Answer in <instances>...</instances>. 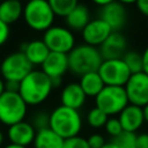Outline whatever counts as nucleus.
<instances>
[{
    "label": "nucleus",
    "mask_w": 148,
    "mask_h": 148,
    "mask_svg": "<svg viewBox=\"0 0 148 148\" xmlns=\"http://www.w3.org/2000/svg\"><path fill=\"white\" fill-rule=\"evenodd\" d=\"M53 89L51 79L40 69H32L21 82L18 94L27 105H39L45 102Z\"/></svg>",
    "instance_id": "nucleus-1"
},
{
    "label": "nucleus",
    "mask_w": 148,
    "mask_h": 148,
    "mask_svg": "<svg viewBox=\"0 0 148 148\" xmlns=\"http://www.w3.org/2000/svg\"><path fill=\"white\" fill-rule=\"evenodd\" d=\"M82 124L83 121L79 110L60 104L50 112L49 127L64 140L79 135L82 130Z\"/></svg>",
    "instance_id": "nucleus-2"
},
{
    "label": "nucleus",
    "mask_w": 148,
    "mask_h": 148,
    "mask_svg": "<svg viewBox=\"0 0 148 148\" xmlns=\"http://www.w3.org/2000/svg\"><path fill=\"white\" fill-rule=\"evenodd\" d=\"M67 56L68 69L80 76L90 72H97L103 61L98 47L88 44H80L74 46V49Z\"/></svg>",
    "instance_id": "nucleus-3"
},
{
    "label": "nucleus",
    "mask_w": 148,
    "mask_h": 148,
    "mask_svg": "<svg viewBox=\"0 0 148 148\" xmlns=\"http://www.w3.org/2000/svg\"><path fill=\"white\" fill-rule=\"evenodd\" d=\"M22 17L30 29L46 31L53 25L56 15L47 0H28L23 6Z\"/></svg>",
    "instance_id": "nucleus-4"
},
{
    "label": "nucleus",
    "mask_w": 148,
    "mask_h": 148,
    "mask_svg": "<svg viewBox=\"0 0 148 148\" xmlns=\"http://www.w3.org/2000/svg\"><path fill=\"white\" fill-rule=\"evenodd\" d=\"M28 113V105L18 92L3 91L0 95V123L12 126L24 120Z\"/></svg>",
    "instance_id": "nucleus-5"
},
{
    "label": "nucleus",
    "mask_w": 148,
    "mask_h": 148,
    "mask_svg": "<svg viewBox=\"0 0 148 148\" xmlns=\"http://www.w3.org/2000/svg\"><path fill=\"white\" fill-rule=\"evenodd\" d=\"M95 106L110 116L119 114L130 103L124 87L104 86L95 97Z\"/></svg>",
    "instance_id": "nucleus-6"
},
{
    "label": "nucleus",
    "mask_w": 148,
    "mask_h": 148,
    "mask_svg": "<svg viewBox=\"0 0 148 148\" xmlns=\"http://www.w3.org/2000/svg\"><path fill=\"white\" fill-rule=\"evenodd\" d=\"M31 71L32 65L22 51H16L6 56L0 64V73L3 81L21 82Z\"/></svg>",
    "instance_id": "nucleus-7"
},
{
    "label": "nucleus",
    "mask_w": 148,
    "mask_h": 148,
    "mask_svg": "<svg viewBox=\"0 0 148 148\" xmlns=\"http://www.w3.org/2000/svg\"><path fill=\"white\" fill-rule=\"evenodd\" d=\"M43 42L50 52H59L68 54L75 46V37L72 30L60 25H52L44 31Z\"/></svg>",
    "instance_id": "nucleus-8"
},
{
    "label": "nucleus",
    "mask_w": 148,
    "mask_h": 148,
    "mask_svg": "<svg viewBox=\"0 0 148 148\" xmlns=\"http://www.w3.org/2000/svg\"><path fill=\"white\" fill-rule=\"evenodd\" d=\"M97 73L105 86L116 87H124L131 76V72L121 58L103 60Z\"/></svg>",
    "instance_id": "nucleus-9"
},
{
    "label": "nucleus",
    "mask_w": 148,
    "mask_h": 148,
    "mask_svg": "<svg viewBox=\"0 0 148 148\" xmlns=\"http://www.w3.org/2000/svg\"><path fill=\"white\" fill-rule=\"evenodd\" d=\"M128 103L143 108L148 104V75L143 72L131 74L124 86Z\"/></svg>",
    "instance_id": "nucleus-10"
},
{
    "label": "nucleus",
    "mask_w": 148,
    "mask_h": 148,
    "mask_svg": "<svg viewBox=\"0 0 148 148\" xmlns=\"http://www.w3.org/2000/svg\"><path fill=\"white\" fill-rule=\"evenodd\" d=\"M81 32L84 44L97 47L101 46L102 43L110 36L112 30L102 18L97 17L90 20Z\"/></svg>",
    "instance_id": "nucleus-11"
},
{
    "label": "nucleus",
    "mask_w": 148,
    "mask_h": 148,
    "mask_svg": "<svg viewBox=\"0 0 148 148\" xmlns=\"http://www.w3.org/2000/svg\"><path fill=\"white\" fill-rule=\"evenodd\" d=\"M37 130L32 126L31 123L22 120L8 127L7 130V138L9 143L21 146V147H29L34 143Z\"/></svg>",
    "instance_id": "nucleus-12"
},
{
    "label": "nucleus",
    "mask_w": 148,
    "mask_h": 148,
    "mask_svg": "<svg viewBox=\"0 0 148 148\" xmlns=\"http://www.w3.org/2000/svg\"><path fill=\"white\" fill-rule=\"evenodd\" d=\"M127 40L125 36L119 31H112L110 36L98 47L103 60L106 59H120L127 52Z\"/></svg>",
    "instance_id": "nucleus-13"
},
{
    "label": "nucleus",
    "mask_w": 148,
    "mask_h": 148,
    "mask_svg": "<svg viewBox=\"0 0 148 148\" xmlns=\"http://www.w3.org/2000/svg\"><path fill=\"white\" fill-rule=\"evenodd\" d=\"M99 18H102L112 31H119L124 28L127 21V12L124 5L118 1H113L101 9Z\"/></svg>",
    "instance_id": "nucleus-14"
},
{
    "label": "nucleus",
    "mask_w": 148,
    "mask_h": 148,
    "mask_svg": "<svg viewBox=\"0 0 148 148\" xmlns=\"http://www.w3.org/2000/svg\"><path fill=\"white\" fill-rule=\"evenodd\" d=\"M40 67V71L50 79H62L68 71V56L59 52H50Z\"/></svg>",
    "instance_id": "nucleus-15"
},
{
    "label": "nucleus",
    "mask_w": 148,
    "mask_h": 148,
    "mask_svg": "<svg viewBox=\"0 0 148 148\" xmlns=\"http://www.w3.org/2000/svg\"><path fill=\"white\" fill-rule=\"evenodd\" d=\"M87 96L80 87L79 82H71L66 84L60 92L61 105L74 110H80L84 105Z\"/></svg>",
    "instance_id": "nucleus-16"
},
{
    "label": "nucleus",
    "mask_w": 148,
    "mask_h": 148,
    "mask_svg": "<svg viewBox=\"0 0 148 148\" xmlns=\"http://www.w3.org/2000/svg\"><path fill=\"white\" fill-rule=\"evenodd\" d=\"M118 119L125 132L135 133L145 123L142 108L133 105V104H128L118 114Z\"/></svg>",
    "instance_id": "nucleus-17"
},
{
    "label": "nucleus",
    "mask_w": 148,
    "mask_h": 148,
    "mask_svg": "<svg viewBox=\"0 0 148 148\" xmlns=\"http://www.w3.org/2000/svg\"><path fill=\"white\" fill-rule=\"evenodd\" d=\"M20 51L23 52V54L32 66L42 65L50 54V50L43 42V39H35L24 43Z\"/></svg>",
    "instance_id": "nucleus-18"
},
{
    "label": "nucleus",
    "mask_w": 148,
    "mask_h": 148,
    "mask_svg": "<svg viewBox=\"0 0 148 148\" xmlns=\"http://www.w3.org/2000/svg\"><path fill=\"white\" fill-rule=\"evenodd\" d=\"M90 20V12L88 7L80 3L65 16L66 25L72 31H82Z\"/></svg>",
    "instance_id": "nucleus-19"
},
{
    "label": "nucleus",
    "mask_w": 148,
    "mask_h": 148,
    "mask_svg": "<svg viewBox=\"0 0 148 148\" xmlns=\"http://www.w3.org/2000/svg\"><path fill=\"white\" fill-rule=\"evenodd\" d=\"M64 139L50 127L38 130L34 140V148H64Z\"/></svg>",
    "instance_id": "nucleus-20"
},
{
    "label": "nucleus",
    "mask_w": 148,
    "mask_h": 148,
    "mask_svg": "<svg viewBox=\"0 0 148 148\" xmlns=\"http://www.w3.org/2000/svg\"><path fill=\"white\" fill-rule=\"evenodd\" d=\"M23 14V5L16 0H1L0 1V20L6 24L16 22Z\"/></svg>",
    "instance_id": "nucleus-21"
},
{
    "label": "nucleus",
    "mask_w": 148,
    "mask_h": 148,
    "mask_svg": "<svg viewBox=\"0 0 148 148\" xmlns=\"http://www.w3.org/2000/svg\"><path fill=\"white\" fill-rule=\"evenodd\" d=\"M79 84L87 97H96L105 86L97 72H90L83 74L80 77Z\"/></svg>",
    "instance_id": "nucleus-22"
},
{
    "label": "nucleus",
    "mask_w": 148,
    "mask_h": 148,
    "mask_svg": "<svg viewBox=\"0 0 148 148\" xmlns=\"http://www.w3.org/2000/svg\"><path fill=\"white\" fill-rule=\"evenodd\" d=\"M47 2L54 15L61 17H65L79 5V0H47Z\"/></svg>",
    "instance_id": "nucleus-23"
},
{
    "label": "nucleus",
    "mask_w": 148,
    "mask_h": 148,
    "mask_svg": "<svg viewBox=\"0 0 148 148\" xmlns=\"http://www.w3.org/2000/svg\"><path fill=\"white\" fill-rule=\"evenodd\" d=\"M124 62L126 64L127 68L130 69L131 74H135V73H140L142 72V54L136 52V51H127L123 58Z\"/></svg>",
    "instance_id": "nucleus-24"
},
{
    "label": "nucleus",
    "mask_w": 148,
    "mask_h": 148,
    "mask_svg": "<svg viewBox=\"0 0 148 148\" xmlns=\"http://www.w3.org/2000/svg\"><path fill=\"white\" fill-rule=\"evenodd\" d=\"M108 119H109V116L96 106L90 109L87 113V124L92 128L104 127Z\"/></svg>",
    "instance_id": "nucleus-25"
},
{
    "label": "nucleus",
    "mask_w": 148,
    "mask_h": 148,
    "mask_svg": "<svg viewBox=\"0 0 148 148\" xmlns=\"http://www.w3.org/2000/svg\"><path fill=\"white\" fill-rule=\"evenodd\" d=\"M119 148H136V134L132 132H123L112 140Z\"/></svg>",
    "instance_id": "nucleus-26"
},
{
    "label": "nucleus",
    "mask_w": 148,
    "mask_h": 148,
    "mask_svg": "<svg viewBox=\"0 0 148 148\" xmlns=\"http://www.w3.org/2000/svg\"><path fill=\"white\" fill-rule=\"evenodd\" d=\"M104 128H105V132L110 136H112V139L117 138L119 134H121L124 132L119 119L116 117H109V119L106 120V123L104 125Z\"/></svg>",
    "instance_id": "nucleus-27"
},
{
    "label": "nucleus",
    "mask_w": 148,
    "mask_h": 148,
    "mask_svg": "<svg viewBox=\"0 0 148 148\" xmlns=\"http://www.w3.org/2000/svg\"><path fill=\"white\" fill-rule=\"evenodd\" d=\"M64 148H90V147H89L88 141H87L86 138L76 135V136H72V138L65 139Z\"/></svg>",
    "instance_id": "nucleus-28"
},
{
    "label": "nucleus",
    "mask_w": 148,
    "mask_h": 148,
    "mask_svg": "<svg viewBox=\"0 0 148 148\" xmlns=\"http://www.w3.org/2000/svg\"><path fill=\"white\" fill-rule=\"evenodd\" d=\"M49 119H50V113L46 112H38L32 118V126L38 131L42 128H46L49 127Z\"/></svg>",
    "instance_id": "nucleus-29"
},
{
    "label": "nucleus",
    "mask_w": 148,
    "mask_h": 148,
    "mask_svg": "<svg viewBox=\"0 0 148 148\" xmlns=\"http://www.w3.org/2000/svg\"><path fill=\"white\" fill-rule=\"evenodd\" d=\"M87 141H88V145H89L90 148H102L103 145L105 143L104 136H103L102 134H99V133H94V134H91V135L87 139Z\"/></svg>",
    "instance_id": "nucleus-30"
},
{
    "label": "nucleus",
    "mask_w": 148,
    "mask_h": 148,
    "mask_svg": "<svg viewBox=\"0 0 148 148\" xmlns=\"http://www.w3.org/2000/svg\"><path fill=\"white\" fill-rule=\"evenodd\" d=\"M10 35V30H9V25L6 24L5 22H2L0 20V46H2L9 38Z\"/></svg>",
    "instance_id": "nucleus-31"
},
{
    "label": "nucleus",
    "mask_w": 148,
    "mask_h": 148,
    "mask_svg": "<svg viewBox=\"0 0 148 148\" xmlns=\"http://www.w3.org/2000/svg\"><path fill=\"white\" fill-rule=\"evenodd\" d=\"M136 148H148V133L136 135Z\"/></svg>",
    "instance_id": "nucleus-32"
},
{
    "label": "nucleus",
    "mask_w": 148,
    "mask_h": 148,
    "mask_svg": "<svg viewBox=\"0 0 148 148\" xmlns=\"http://www.w3.org/2000/svg\"><path fill=\"white\" fill-rule=\"evenodd\" d=\"M135 5H136L138 10L142 15H145L146 17H148V0H136Z\"/></svg>",
    "instance_id": "nucleus-33"
},
{
    "label": "nucleus",
    "mask_w": 148,
    "mask_h": 148,
    "mask_svg": "<svg viewBox=\"0 0 148 148\" xmlns=\"http://www.w3.org/2000/svg\"><path fill=\"white\" fill-rule=\"evenodd\" d=\"M18 88H20V82H15V81H5V90H6V91L18 92Z\"/></svg>",
    "instance_id": "nucleus-34"
},
{
    "label": "nucleus",
    "mask_w": 148,
    "mask_h": 148,
    "mask_svg": "<svg viewBox=\"0 0 148 148\" xmlns=\"http://www.w3.org/2000/svg\"><path fill=\"white\" fill-rule=\"evenodd\" d=\"M141 54H142V64H143L142 72L148 75V46L145 49V51Z\"/></svg>",
    "instance_id": "nucleus-35"
},
{
    "label": "nucleus",
    "mask_w": 148,
    "mask_h": 148,
    "mask_svg": "<svg viewBox=\"0 0 148 148\" xmlns=\"http://www.w3.org/2000/svg\"><path fill=\"white\" fill-rule=\"evenodd\" d=\"M91 1H92L94 3L101 6V7H104V6L111 3V2H113V1H116V0H91Z\"/></svg>",
    "instance_id": "nucleus-36"
},
{
    "label": "nucleus",
    "mask_w": 148,
    "mask_h": 148,
    "mask_svg": "<svg viewBox=\"0 0 148 148\" xmlns=\"http://www.w3.org/2000/svg\"><path fill=\"white\" fill-rule=\"evenodd\" d=\"M142 113H143V119L146 123H148V104H146L142 108Z\"/></svg>",
    "instance_id": "nucleus-37"
},
{
    "label": "nucleus",
    "mask_w": 148,
    "mask_h": 148,
    "mask_svg": "<svg viewBox=\"0 0 148 148\" xmlns=\"http://www.w3.org/2000/svg\"><path fill=\"white\" fill-rule=\"evenodd\" d=\"M102 148H119V147H118L113 141H109V142H105Z\"/></svg>",
    "instance_id": "nucleus-38"
},
{
    "label": "nucleus",
    "mask_w": 148,
    "mask_h": 148,
    "mask_svg": "<svg viewBox=\"0 0 148 148\" xmlns=\"http://www.w3.org/2000/svg\"><path fill=\"white\" fill-rule=\"evenodd\" d=\"M118 2H120L121 5H131V3H135L136 0H116Z\"/></svg>",
    "instance_id": "nucleus-39"
},
{
    "label": "nucleus",
    "mask_w": 148,
    "mask_h": 148,
    "mask_svg": "<svg viewBox=\"0 0 148 148\" xmlns=\"http://www.w3.org/2000/svg\"><path fill=\"white\" fill-rule=\"evenodd\" d=\"M5 91V81L2 77H0V95Z\"/></svg>",
    "instance_id": "nucleus-40"
},
{
    "label": "nucleus",
    "mask_w": 148,
    "mask_h": 148,
    "mask_svg": "<svg viewBox=\"0 0 148 148\" xmlns=\"http://www.w3.org/2000/svg\"><path fill=\"white\" fill-rule=\"evenodd\" d=\"M3 148H27V147H21V146H16V145H13V143H8Z\"/></svg>",
    "instance_id": "nucleus-41"
},
{
    "label": "nucleus",
    "mask_w": 148,
    "mask_h": 148,
    "mask_svg": "<svg viewBox=\"0 0 148 148\" xmlns=\"http://www.w3.org/2000/svg\"><path fill=\"white\" fill-rule=\"evenodd\" d=\"M3 140H5V135H3L2 131L0 130V147H1V146H2V143H3Z\"/></svg>",
    "instance_id": "nucleus-42"
},
{
    "label": "nucleus",
    "mask_w": 148,
    "mask_h": 148,
    "mask_svg": "<svg viewBox=\"0 0 148 148\" xmlns=\"http://www.w3.org/2000/svg\"><path fill=\"white\" fill-rule=\"evenodd\" d=\"M16 1H21V0H16Z\"/></svg>",
    "instance_id": "nucleus-43"
},
{
    "label": "nucleus",
    "mask_w": 148,
    "mask_h": 148,
    "mask_svg": "<svg viewBox=\"0 0 148 148\" xmlns=\"http://www.w3.org/2000/svg\"><path fill=\"white\" fill-rule=\"evenodd\" d=\"M0 1H1V0H0Z\"/></svg>",
    "instance_id": "nucleus-44"
}]
</instances>
